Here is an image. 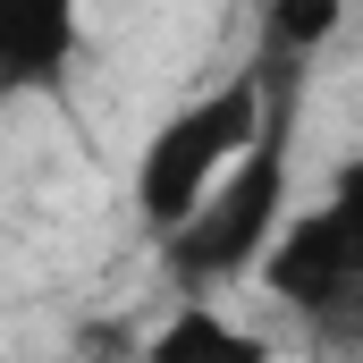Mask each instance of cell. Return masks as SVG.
Listing matches in <instances>:
<instances>
[{
	"instance_id": "6da1fadb",
	"label": "cell",
	"mask_w": 363,
	"mask_h": 363,
	"mask_svg": "<svg viewBox=\"0 0 363 363\" xmlns=\"http://www.w3.org/2000/svg\"><path fill=\"white\" fill-rule=\"evenodd\" d=\"M262 127L254 144L211 178V194L161 237V271L186 287V304L228 296L237 279H254L262 245L287 228V152H296V60H262Z\"/></svg>"
},
{
	"instance_id": "7a4b0ae2",
	"label": "cell",
	"mask_w": 363,
	"mask_h": 363,
	"mask_svg": "<svg viewBox=\"0 0 363 363\" xmlns=\"http://www.w3.org/2000/svg\"><path fill=\"white\" fill-rule=\"evenodd\" d=\"M254 127H262V77L254 68L228 77V85H211V93H194L186 110H169L144 135V152H135V211H144V228L169 237L211 194V178L254 144Z\"/></svg>"
},
{
	"instance_id": "3957f363",
	"label": "cell",
	"mask_w": 363,
	"mask_h": 363,
	"mask_svg": "<svg viewBox=\"0 0 363 363\" xmlns=\"http://www.w3.org/2000/svg\"><path fill=\"white\" fill-rule=\"evenodd\" d=\"M254 279L271 287L287 313L321 321L330 338L355 330V287H363V186H355V169L338 178L330 203L296 211V228H279L271 245H262Z\"/></svg>"
},
{
	"instance_id": "277c9868",
	"label": "cell",
	"mask_w": 363,
	"mask_h": 363,
	"mask_svg": "<svg viewBox=\"0 0 363 363\" xmlns=\"http://www.w3.org/2000/svg\"><path fill=\"white\" fill-rule=\"evenodd\" d=\"M77 60V0H0V101L60 93Z\"/></svg>"
},
{
	"instance_id": "5b68a950",
	"label": "cell",
	"mask_w": 363,
	"mask_h": 363,
	"mask_svg": "<svg viewBox=\"0 0 363 363\" xmlns=\"http://www.w3.org/2000/svg\"><path fill=\"white\" fill-rule=\"evenodd\" d=\"M144 363H279L262 330L228 321L220 304H178L152 338H144Z\"/></svg>"
},
{
	"instance_id": "8992f818",
	"label": "cell",
	"mask_w": 363,
	"mask_h": 363,
	"mask_svg": "<svg viewBox=\"0 0 363 363\" xmlns=\"http://www.w3.org/2000/svg\"><path fill=\"white\" fill-rule=\"evenodd\" d=\"M347 26V0H262V60H313Z\"/></svg>"
},
{
	"instance_id": "52a82bcc",
	"label": "cell",
	"mask_w": 363,
	"mask_h": 363,
	"mask_svg": "<svg viewBox=\"0 0 363 363\" xmlns=\"http://www.w3.org/2000/svg\"><path fill=\"white\" fill-rule=\"evenodd\" d=\"M68 363H93V355H68Z\"/></svg>"
}]
</instances>
